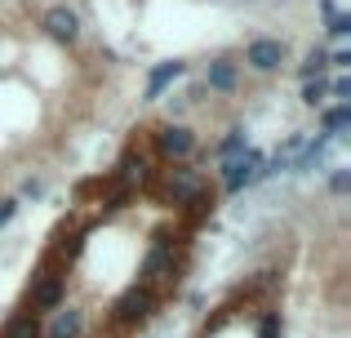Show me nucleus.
I'll return each mask as SVG.
<instances>
[{
  "instance_id": "1",
  "label": "nucleus",
  "mask_w": 351,
  "mask_h": 338,
  "mask_svg": "<svg viewBox=\"0 0 351 338\" xmlns=\"http://www.w3.org/2000/svg\"><path fill=\"white\" fill-rule=\"evenodd\" d=\"M152 307H156V294L147 285H134L116 298L112 312H116V325H143L147 316H152Z\"/></svg>"
},
{
  "instance_id": "2",
  "label": "nucleus",
  "mask_w": 351,
  "mask_h": 338,
  "mask_svg": "<svg viewBox=\"0 0 351 338\" xmlns=\"http://www.w3.org/2000/svg\"><path fill=\"white\" fill-rule=\"evenodd\" d=\"M263 178V156L258 152H240L236 160H227V169H223V187L227 191H245L249 182H258Z\"/></svg>"
},
{
  "instance_id": "3",
  "label": "nucleus",
  "mask_w": 351,
  "mask_h": 338,
  "mask_svg": "<svg viewBox=\"0 0 351 338\" xmlns=\"http://www.w3.org/2000/svg\"><path fill=\"white\" fill-rule=\"evenodd\" d=\"M165 276H173V245L169 241H156L152 254H147V263H143V285L152 289L156 280H165Z\"/></svg>"
},
{
  "instance_id": "4",
  "label": "nucleus",
  "mask_w": 351,
  "mask_h": 338,
  "mask_svg": "<svg viewBox=\"0 0 351 338\" xmlns=\"http://www.w3.org/2000/svg\"><path fill=\"white\" fill-rule=\"evenodd\" d=\"M58 303H62V276L45 271V276L32 285V312H53Z\"/></svg>"
},
{
  "instance_id": "5",
  "label": "nucleus",
  "mask_w": 351,
  "mask_h": 338,
  "mask_svg": "<svg viewBox=\"0 0 351 338\" xmlns=\"http://www.w3.org/2000/svg\"><path fill=\"white\" fill-rule=\"evenodd\" d=\"M160 152L173 156V160H182V156L196 152V138H191V130H182V125H169V130L160 134Z\"/></svg>"
},
{
  "instance_id": "6",
  "label": "nucleus",
  "mask_w": 351,
  "mask_h": 338,
  "mask_svg": "<svg viewBox=\"0 0 351 338\" xmlns=\"http://www.w3.org/2000/svg\"><path fill=\"white\" fill-rule=\"evenodd\" d=\"M249 62H254L258 71H276L285 62V45L280 40H254L249 45Z\"/></svg>"
},
{
  "instance_id": "7",
  "label": "nucleus",
  "mask_w": 351,
  "mask_h": 338,
  "mask_svg": "<svg viewBox=\"0 0 351 338\" xmlns=\"http://www.w3.org/2000/svg\"><path fill=\"white\" fill-rule=\"evenodd\" d=\"M196 196H200V173L173 169L169 173V200H173V205H182V200H196Z\"/></svg>"
},
{
  "instance_id": "8",
  "label": "nucleus",
  "mask_w": 351,
  "mask_h": 338,
  "mask_svg": "<svg viewBox=\"0 0 351 338\" xmlns=\"http://www.w3.org/2000/svg\"><path fill=\"white\" fill-rule=\"evenodd\" d=\"M45 32H49L53 40H76L80 23H76L71 9H49V14H45Z\"/></svg>"
},
{
  "instance_id": "9",
  "label": "nucleus",
  "mask_w": 351,
  "mask_h": 338,
  "mask_svg": "<svg viewBox=\"0 0 351 338\" xmlns=\"http://www.w3.org/2000/svg\"><path fill=\"white\" fill-rule=\"evenodd\" d=\"M85 334V316L76 312V307H67V312H58L49 321V330H45V338H80Z\"/></svg>"
},
{
  "instance_id": "10",
  "label": "nucleus",
  "mask_w": 351,
  "mask_h": 338,
  "mask_svg": "<svg viewBox=\"0 0 351 338\" xmlns=\"http://www.w3.org/2000/svg\"><path fill=\"white\" fill-rule=\"evenodd\" d=\"M178 76H182V62H160V67L152 71V80H147V98H160V89L173 85Z\"/></svg>"
},
{
  "instance_id": "11",
  "label": "nucleus",
  "mask_w": 351,
  "mask_h": 338,
  "mask_svg": "<svg viewBox=\"0 0 351 338\" xmlns=\"http://www.w3.org/2000/svg\"><path fill=\"white\" fill-rule=\"evenodd\" d=\"M5 338H40V321H36V312L14 316V321H9V330H5Z\"/></svg>"
},
{
  "instance_id": "12",
  "label": "nucleus",
  "mask_w": 351,
  "mask_h": 338,
  "mask_svg": "<svg viewBox=\"0 0 351 338\" xmlns=\"http://www.w3.org/2000/svg\"><path fill=\"white\" fill-rule=\"evenodd\" d=\"M351 125V107L343 103V107H334V112H325V138H338Z\"/></svg>"
},
{
  "instance_id": "13",
  "label": "nucleus",
  "mask_w": 351,
  "mask_h": 338,
  "mask_svg": "<svg viewBox=\"0 0 351 338\" xmlns=\"http://www.w3.org/2000/svg\"><path fill=\"white\" fill-rule=\"evenodd\" d=\"M209 85L214 89H232L236 85V67L232 62H214V67H209Z\"/></svg>"
},
{
  "instance_id": "14",
  "label": "nucleus",
  "mask_w": 351,
  "mask_h": 338,
  "mask_svg": "<svg viewBox=\"0 0 351 338\" xmlns=\"http://www.w3.org/2000/svg\"><path fill=\"white\" fill-rule=\"evenodd\" d=\"M240 152H249V147H245V134H240V130H232V134L223 138V147H218V156H223V160H236Z\"/></svg>"
},
{
  "instance_id": "15",
  "label": "nucleus",
  "mask_w": 351,
  "mask_h": 338,
  "mask_svg": "<svg viewBox=\"0 0 351 338\" xmlns=\"http://www.w3.org/2000/svg\"><path fill=\"white\" fill-rule=\"evenodd\" d=\"M302 103L320 107V103H325V85H320V80H307V85H302Z\"/></svg>"
},
{
  "instance_id": "16",
  "label": "nucleus",
  "mask_w": 351,
  "mask_h": 338,
  "mask_svg": "<svg viewBox=\"0 0 351 338\" xmlns=\"http://www.w3.org/2000/svg\"><path fill=\"white\" fill-rule=\"evenodd\" d=\"M325 62H329V58H325V49H311V53H307V62H302V76H316Z\"/></svg>"
},
{
  "instance_id": "17",
  "label": "nucleus",
  "mask_w": 351,
  "mask_h": 338,
  "mask_svg": "<svg viewBox=\"0 0 351 338\" xmlns=\"http://www.w3.org/2000/svg\"><path fill=\"white\" fill-rule=\"evenodd\" d=\"M329 32H334V36H347V32H351V18H347V14H334V9H329Z\"/></svg>"
},
{
  "instance_id": "18",
  "label": "nucleus",
  "mask_w": 351,
  "mask_h": 338,
  "mask_svg": "<svg viewBox=\"0 0 351 338\" xmlns=\"http://www.w3.org/2000/svg\"><path fill=\"white\" fill-rule=\"evenodd\" d=\"M14 214H18V200H0V227H5Z\"/></svg>"
},
{
  "instance_id": "19",
  "label": "nucleus",
  "mask_w": 351,
  "mask_h": 338,
  "mask_svg": "<svg viewBox=\"0 0 351 338\" xmlns=\"http://www.w3.org/2000/svg\"><path fill=\"white\" fill-rule=\"evenodd\" d=\"M347 182H351V173H347V169H338V173H334V182H329V187H334V191H347Z\"/></svg>"
}]
</instances>
